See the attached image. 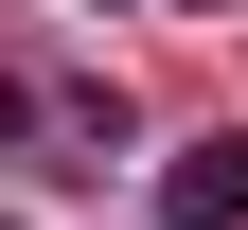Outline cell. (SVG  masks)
I'll use <instances>...</instances> for the list:
<instances>
[{
  "label": "cell",
  "instance_id": "cell-1",
  "mask_svg": "<svg viewBox=\"0 0 248 230\" xmlns=\"http://www.w3.org/2000/svg\"><path fill=\"white\" fill-rule=\"evenodd\" d=\"M160 230H248V124H213V142L160 159Z\"/></svg>",
  "mask_w": 248,
  "mask_h": 230
},
{
  "label": "cell",
  "instance_id": "cell-2",
  "mask_svg": "<svg viewBox=\"0 0 248 230\" xmlns=\"http://www.w3.org/2000/svg\"><path fill=\"white\" fill-rule=\"evenodd\" d=\"M18 142H53V107H36L18 71H0V159H18Z\"/></svg>",
  "mask_w": 248,
  "mask_h": 230
},
{
  "label": "cell",
  "instance_id": "cell-3",
  "mask_svg": "<svg viewBox=\"0 0 248 230\" xmlns=\"http://www.w3.org/2000/svg\"><path fill=\"white\" fill-rule=\"evenodd\" d=\"M89 18H124V0H89Z\"/></svg>",
  "mask_w": 248,
  "mask_h": 230
},
{
  "label": "cell",
  "instance_id": "cell-4",
  "mask_svg": "<svg viewBox=\"0 0 248 230\" xmlns=\"http://www.w3.org/2000/svg\"><path fill=\"white\" fill-rule=\"evenodd\" d=\"M0 230H18V213H0Z\"/></svg>",
  "mask_w": 248,
  "mask_h": 230
}]
</instances>
